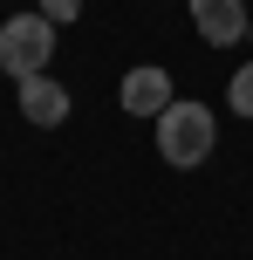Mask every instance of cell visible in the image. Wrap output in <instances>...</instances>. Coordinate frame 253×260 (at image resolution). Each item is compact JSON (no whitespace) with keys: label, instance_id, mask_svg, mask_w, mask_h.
<instances>
[{"label":"cell","instance_id":"8992f818","mask_svg":"<svg viewBox=\"0 0 253 260\" xmlns=\"http://www.w3.org/2000/svg\"><path fill=\"white\" fill-rule=\"evenodd\" d=\"M226 103H233V117H253V62H240V76L226 82Z\"/></svg>","mask_w":253,"mask_h":260},{"label":"cell","instance_id":"ba28073f","mask_svg":"<svg viewBox=\"0 0 253 260\" xmlns=\"http://www.w3.org/2000/svg\"><path fill=\"white\" fill-rule=\"evenodd\" d=\"M246 41H253V27H246Z\"/></svg>","mask_w":253,"mask_h":260},{"label":"cell","instance_id":"6da1fadb","mask_svg":"<svg viewBox=\"0 0 253 260\" xmlns=\"http://www.w3.org/2000/svg\"><path fill=\"white\" fill-rule=\"evenodd\" d=\"M212 137H219L212 110L192 103V96H178V103L158 117V157H164V165H178V171H199L205 157H212Z\"/></svg>","mask_w":253,"mask_h":260},{"label":"cell","instance_id":"52a82bcc","mask_svg":"<svg viewBox=\"0 0 253 260\" xmlns=\"http://www.w3.org/2000/svg\"><path fill=\"white\" fill-rule=\"evenodd\" d=\"M41 14H48V21H76L82 0H41Z\"/></svg>","mask_w":253,"mask_h":260},{"label":"cell","instance_id":"277c9868","mask_svg":"<svg viewBox=\"0 0 253 260\" xmlns=\"http://www.w3.org/2000/svg\"><path fill=\"white\" fill-rule=\"evenodd\" d=\"M117 96H123V110H130V117H151V123H158L164 110L178 103V96H171V76H164L158 62H137L130 76H123V89H117Z\"/></svg>","mask_w":253,"mask_h":260},{"label":"cell","instance_id":"5b68a950","mask_svg":"<svg viewBox=\"0 0 253 260\" xmlns=\"http://www.w3.org/2000/svg\"><path fill=\"white\" fill-rule=\"evenodd\" d=\"M21 117L34 123V130H55V123L68 117V89L55 76H27L21 82Z\"/></svg>","mask_w":253,"mask_h":260},{"label":"cell","instance_id":"7a4b0ae2","mask_svg":"<svg viewBox=\"0 0 253 260\" xmlns=\"http://www.w3.org/2000/svg\"><path fill=\"white\" fill-rule=\"evenodd\" d=\"M48 62H55V21L48 14H14L0 27V69L14 82H27V76H48Z\"/></svg>","mask_w":253,"mask_h":260},{"label":"cell","instance_id":"3957f363","mask_svg":"<svg viewBox=\"0 0 253 260\" xmlns=\"http://www.w3.org/2000/svg\"><path fill=\"white\" fill-rule=\"evenodd\" d=\"M185 7H192L199 41H212V48H233V41H246V27H253L246 0H185Z\"/></svg>","mask_w":253,"mask_h":260}]
</instances>
